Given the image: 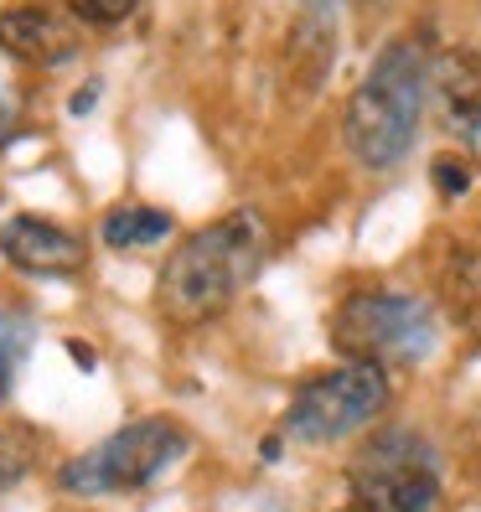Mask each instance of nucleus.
Here are the masks:
<instances>
[{"instance_id":"nucleus-9","label":"nucleus","mask_w":481,"mask_h":512,"mask_svg":"<svg viewBox=\"0 0 481 512\" xmlns=\"http://www.w3.org/2000/svg\"><path fill=\"white\" fill-rule=\"evenodd\" d=\"M430 99L456 140H481V52L445 47L430 57Z\"/></svg>"},{"instance_id":"nucleus-16","label":"nucleus","mask_w":481,"mask_h":512,"mask_svg":"<svg viewBox=\"0 0 481 512\" xmlns=\"http://www.w3.org/2000/svg\"><path fill=\"white\" fill-rule=\"evenodd\" d=\"M21 130V109H16V94L11 88H0V145H11Z\"/></svg>"},{"instance_id":"nucleus-5","label":"nucleus","mask_w":481,"mask_h":512,"mask_svg":"<svg viewBox=\"0 0 481 512\" xmlns=\"http://www.w3.org/2000/svg\"><path fill=\"white\" fill-rule=\"evenodd\" d=\"M388 404V373L383 363H357L347 357L342 368L316 373L295 388V399L285 409V435L300 445H337L357 435L363 425L383 414Z\"/></svg>"},{"instance_id":"nucleus-11","label":"nucleus","mask_w":481,"mask_h":512,"mask_svg":"<svg viewBox=\"0 0 481 512\" xmlns=\"http://www.w3.org/2000/svg\"><path fill=\"white\" fill-rule=\"evenodd\" d=\"M176 228L171 213H161V207H145V202H119L104 213L99 223V238L109 249H150V244H161V238Z\"/></svg>"},{"instance_id":"nucleus-8","label":"nucleus","mask_w":481,"mask_h":512,"mask_svg":"<svg viewBox=\"0 0 481 512\" xmlns=\"http://www.w3.org/2000/svg\"><path fill=\"white\" fill-rule=\"evenodd\" d=\"M78 16L42 6V0H16V6H0V52L16 57V63H42L57 68L78 52Z\"/></svg>"},{"instance_id":"nucleus-14","label":"nucleus","mask_w":481,"mask_h":512,"mask_svg":"<svg viewBox=\"0 0 481 512\" xmlns=\"http://www.w3.org/2000/svg\"><path fill=\"white\" fill-rule=\"evenodd\" d=\"M140 0H68V11L83 21V26H99V32H109V26H125L135 16Z\"/></svg>"},{"instance_id":"nucleus-19","label":"nucleus","mask_w":481,"mask_h":512,"mask_svg":"<svg viewBox=\"0 0 481 512\" xmlns=\"http://www.w3.org/2000/svg\"><path fill=\"white\" fill-rule=\"evenodd\" d=\"M347 512H378V507H363V502H347Z\"/></svg>"},{"instance_id":"nucleus-12","label":"nucleus","mask_w":481,"mask_h":512,"mask_svg":"<svg viewBox=\"0 0 481 512\" xmlns=\"http://www.w3.org/2000/svg\"><path fill=\"white\" fill-rule=\"evenodd\" d=\"M37 456H42V430L32 419H0V492L21 487L37 471Z\"/></svg>"},{"instance_id":"nucleus-13","label":"nucleus","mask_w":481,"mask_h":512,"mask_svg":"<svg viewBox=\"0 0 481 512\" xmlns=\"http://www.w3.org/2000/svg\"><path fill=\"white\" fill-rule=\"evenodd\" d=\"M37 342V321L26 306H0V404L11 399V383Z\"/></svg>"},{"instance_id":"nucleus-7","label":"nucleus","mask_w":481,"mask_h":512,"mask_svg":"<svg viewBox=\"0 0 481 512\" xmlns=\"http://www.w3.org/2000/svg\"><path fill=\"white\" fill-rule=\"evenodd\" d=\"M0 254L6 264H16L21 275H42V280H73L88 269V244L52 223V218H37V213H16L0 223Z\"/></svg>"},{"instance_id":"nucleus-20","label":"nucleus","mask_w":481,"mask_h":512,"mask_svg":"<svg viewBox=\"0 0 481 512\" xmlns=\"http://www.w3.org/2000/svg\"><path fill=\"white\" fill-rule=\"evenodd\" d=\"M363 6H388V0H363Z\"/></svg>"},{"instance_id":"nucleus-10","label":"nucleus","mask_w":481,"mask_h":512,"mask_svg":"<svg viewBox=\"0 0 481 512\" xmlns=\"http://www.w3.org/2000/svg\"><path fill=\"white\" fill-rule=\"evenodd\" d=\"M435 290H440V306L450 311V321L481 342V238H450L440 249Z\"/></svg>"},{"instance_id":"nucleus-18","label":"nucleus","mask_w":481,"mask_h":512,"mask_svg":"<svg viewBox=\"0 0 481 512\" xmlns=\"http://www.w3.org/2000/svg\"><path fill=\"white\" fill-rule=\"evenodd\" d=\"M68 357H73V363H78L83 373H94V368H99V357H94V347H88V342H78V337H68Z\"/></svg>"},{"instance_id":"nucleus-6","label":"nucleus","mask_w":481,"mask_h":512,"mask_svg":"<svg viewBox=\"0 0 481 512\" xmlns=\"http://www.w3.org/2000/svg\"><path fill=\"white\" fill-rule=\"evenodd\" d=\"M352 502L378 507V512H435L440 502V461L430 440L414 430H388L378 435L347 471Z\"/></svg>"},{"instance_id":"nucleus-2","label":"nucleus","mask_w":481,"mask_h":512,"mask_svg":"<svg viewBox=\"0 0 481 512\" xmlns=\"http://www.w3.org/2000/svg\"><path fill=\"white\" fill-rule=\"evenodd\" d=\"M425 99H430V47L419 37L383 42L373 68L347 99V150L368 171H394L425 125Z\"/></svg>"},{"instance_id":"nucleus-3","label":"nucleus","mask_w":481,"mask_h":512,"mask_svg":"<svg viewBox=\"0 0 481 512\" xmlns=\"http://www.w3.org/2000/svg\"><path fill=\"white\" fill-rule=\"evenodd\" d=\"M187 425L171 414H145L130 419L125 430H114L109 440H99L94 450L57 466V492L68 497H130L145 492L161 471H171L187 456Z\"/></svg>"},{"instance_id":"nucleus-4","label":"nucleus","mask_w":481,"mask_h":512,"mask_svg":"<svg viewBox=\"0 0 481 512\" xmlns=\"http://www.w3.org/2000/svg\"><path fill=\"white\" fill-rule=\"evenodd\" d=\"M332 347L357 363L414 368L435 352V311L409 290H352L332 311Z\"/></svg>"},{"instance_id":"nucleus-1","label":"nucleus","mask_w":481,"mask_h":512,"mask_svg":"<svg viewBox=\"0 0 481 512\" xmlns=\"http://www.w3.org/2000/svg\"><path fill=\"white\" fill-rule=\"evenodd\" d=\"M269 259V218L259 207H233V213L202 223L171 249L156 275V311L171 326H202L218 321L244 285Z\"/></svg>"},{"instance_id":"nucleus-15","label":"nucleus","mask_w":481,"mask_h":512,"mask_svg":"<svg viewBox=\"0 0 481 512\" xmlns=\"http://www.w3.org/2000/svg\"><path fill=\"white\" fill-rule=\"evenodd\" d=\"M430 176H435V192L440 197H466L471 192V166L461 156H440Z\"/></svg>"},{"instance_id":"nucleus-17","label":"nucleus","mask_w":481,"mask_h":512,"mask_svg":"<svg viewBox=\"0 0 481 512\" xmlns=\"http://www.w3.org/2000/svg\"><path fill=\"white\" fill-rule=\"evenodd\" d=\"M99 88H104L99 78H88V83L78 88V94H73V104H68V114H78V119H83L88 109H94V104H99Z\"/></svg>"}]
</instances>
